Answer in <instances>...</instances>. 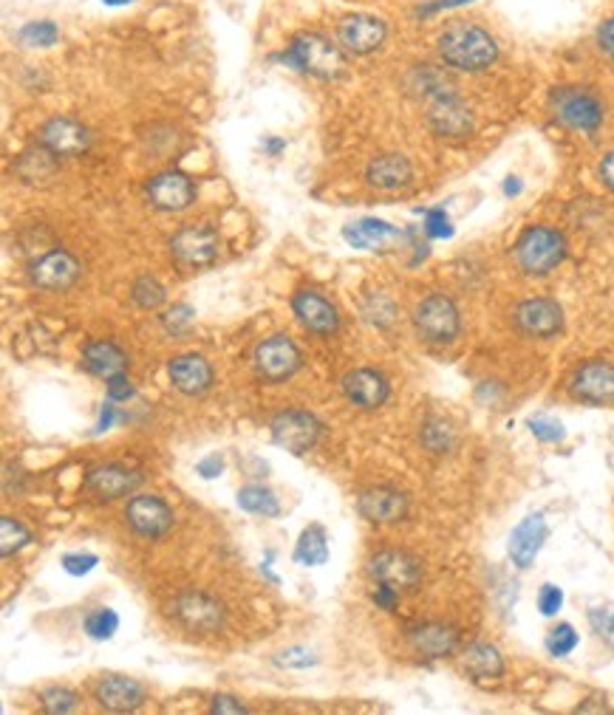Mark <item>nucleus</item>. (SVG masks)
<instances>
[{"label": "nucleus", "instance_id": "53", "mask_svg": "<svg viewBox=\"0 0 614 715\" xmlns=\"http://www.w3.org/2000/svg\"><path fill=\"white\" fill-rule=\"evenodd\" d=\"M213 713H246V707L244 704H241L239 699H232V695H216V699H213Z\"/></svg>", "mask_w": 614, "mask_h": 715}, {"label": "nucleus", "instance_id": "54", "mask_svg": "<svg viewBox=\"0 0 614 715\" xmlns=\"http://www.w3.org/2000/svg\"><path fill=\"white\" fill-rule=\"evenodd\" d=\"M600 181H603L609 190H614V151L606 153L603 162H600Z\"/></svg>", "mask_w": 614, "mask_h": 715}, {"label": "nucleus", "instance_id": "39", "mask_svg": "<svg viewBox=\"0 0 614 715\" xmlns=\"http://www.w3.org/2000/svg\"><path fill=\"white\" fill-rule=\"evenodd\" d=\"M578 634H575V628H572L570 623L555 625V628L550 630V637H547V651H550L552 656H570V653L578 648Z\"/></svg>", "mask_w": 614, "mask_h": 715}, {"label": "nucleus", "instance_id": "6", "mask_svg": "<svg viewBox=\"0 0 614 715\" xmlns=\"http://www.w3.org/2000/svg\"><path fill=\"white\" fill-rule=\"evenodd\" d=\"M552 114L566 128L594 133L603 125V102L586 88H558L552 93Z\"/></svg>", "mask_w": 614, "mask_h": 715}, {"label": "nucleus", "instance_id": "17", "mask_svg": "<svg viewBox=\"0 0 614 715\" xmlns=\"http://www.w3.org/2000/svg\"><path fill=\"white\" fill-rule=\"evenodd\" d=\"M148 195H151L153 207L165 209V213H181L188 209L195 199V187L193 181L184 176V173L167 170L153 176L151 184H148Z\"/></svg>", "mask_w": 614, "mask_h": 715}, {"label": "nucleus", "instance_id": "47", "mask_svg": "<svg viewBox=\"0 0 614 715\" xmlns=\"http://www.w3.org/2000/svg\"><path fill=\"white\" fill-rule=\"evenodd\" d=\"M195 311L190 306H176L170 315H165V325L167 331H174V334H181V331L190 329V322H193Z\"/></svg>", "mask_w": 614, "mask_h": 715}, {"label": "nucleus", "instance_id": "21", "mask_svg": "<svg viewBox=\"0 0 614 715\" xmlns=\"http://www.w3.org/2000/svg\"><path fill=\"white\" fill-rule=\"evenodd\" d=\"M139 484H142V475L133 470H128V467H119V464L97 467V470L88 472V478H86V487L91 489L97 498H102V501H114V498L130 495L133 489L139 487Z\"/></svg>", "mask_w": 614, "mask_h": 715}, {"label": "nucleus", "instance_id": "8", "mask_svg": "<svg viewBox=\"0 0 614 715\" xmlns=\"http://www.w3.org/2000/svg\"><path fill=\"white\" fill-rule=\"evenodd\" d=\"M320 422L306 410H283L272 419V438L292 456L309 452L320 438Z\"/></svg>", "mask_w": 614, "mask_h": 715}, {"label": "nucleus", "instance_id": "35", "mask_svg": "<svg viewBox=\"0 0 614 715\" xmlns=\"http://www.w3.org/2000/svg\"><path fill=\"white\" fill-rule=\"evenodd\" d=\"M54 153L46 151V148H40V151H31V153H23L21 156V165L17 167H35L31 173H26L23 176V181H29V184H37V181H49L51 176H54Z\"/></svg>", "mask_w": 614, "mask_h": 715}, {"label": "nucleus", "instance_id": "36", "mask_svg": "<svg viewBox=\"0 0 614 715\" xmlns=\"http://www.w3.org/2000/svg\"><path fill=\"white\" fill-rule=\"evenodd\" d=\"M119 630V614L111 609H97L86 616V634L91 639H111Z\"/></svg>", "mask_w": 614, "mask_h": 715}, {"label": "nucleus", "instance_id": "19", "mask_svg": "<svg viewBox=\"0 0 614 715\" xmlns=\"http://www.w3.org/2000/svg\"><path fill=\"white\" fill-rule=\"evenodd\" d=\"M357 507H360V515L371 523H397L408 515V498L391 487L366 489Z\"/></svg>", "mask_w": 614, "mask_h": 715}, {"label": "nucleus", "instance_id": "22", "mask_svg": "<svg viewBox=\"0 0 614 715\" xmlns=\"http://www.w3.org/2000/svg\"><path fill=\"white\" fill-rule=\"evenodd\" d=\"M167 376L174 382V387L179 394L188 396H202L207 387L213 385V368L210 362L199 354H184V357H176L170 366H167Z\"/></svg>", "mask_w": 614, "mask_h": 715}, {"label": "nucleus", "instance_id": "16", "mask_svg": "<svg viewBox=\"0 0 614 715\" xmlns=\"http://www.w3.org/2000/svg\"><path fill=\"white\" fill-rule=\"evenodd\" d=\"M337 35L343 49L362 58V54H371V51H376L385 43L388 26H385V21H380V17L374 15H351L340 21Z\"/></svg>", "mask_w": 614, "mask_h": 715}, {"label": "nucleus", "instance_id": "49", "mask_svg": "<svg viewBox=\"0 0 614 715\" xmlns=\"http://www.w3.org/2000/svg\"><path fill=\"white\" fill-rule=\"evenodd\" d=\"M468 3H476V0H431V3H425V7L417 9V15L431 17V15H439V12H448V9L468 7Z\"/></svg>", "mask_w": 614, "mask_h": 715}, {"label": "nucleus", "instance_id": "9", "mask_svg": "<svg viewBox=\"0 0 614 715\" xmlns=\"http://www.w3.org/2000/svg\"><path fill=\"white\" fill-rule=\"evenodd\" d=\"M369 574L374 583H383V586L397 588V591H411V588L420 586L422 565L408 551L388 549L371 558Z\"/></svg>", "mask_w": 614, "mask_h": 715}, {"label": "nucleus", "instance_id": "41", "mask_svg": "<svg viewBox=\"0 0 614 715\" xmlns=\"http://www.w3.org/2000/svg\"><path fill=\"white\" fill-rule=\"evenodd\" d=\"M529 430H533L535 438L541 442H564L566 427L550 416H538V419H529Z\"/></svg>", "mask_w": 614, "mask_h": 715}, {"label": "nucleus", "instance_id": "10", "mask_svg": "<svg viewBox=\"0 0 614 715\" xmlns=\"http://www.w3.org/2000/svg\"><path fill=\"white\" fill-rule=\"evenodd\" d=\"M300 362H304V359H300L297 345L283 334L269 336V340H264V343L255 348V368H258L260 376L269 382L290 380L292 373L300 368Z\"/></svg>", "mask_w": 614, "mask_h": 715}, {"label": "nucleus", "instance_id": "27", "mask_svg": "<svg viewBox=\"0 0 614 715\" xmlns=\"http://www.w3.org/2000/svg\"><path fill=\"white\" fill-rule=\"evenodd\" d=\"M343 238L355 250H383L391 241L402 238V232L397 227H391L388 221H380V218H360V221L348 224L343 229Z\"/></svg>", "mask_w": 614, "mask_h": 715}, {"label": "nucleus", "instance_id": "11", "mask_svg": "<svg viewBox=\"0 0 614 715\" xmlns=\"http://www.w3.org/2000/svg\"><path fill=\"white\" fill-rule=\"evenodd\" d=\"M572 396L586 405H612L614 401V366L603 359H592L572 376Z\"/></svg>", "mask_w": 614, "mask_h": 715}, {"label": "nucleus", "instance_id": "5", "mask_svg": "<svg viewBox=\"0 0 614 715\" xmlns=\"http://www.w3.org/2000/svg\"><path fill=\"white\" fill-rule=\"evenodd\" d=\"M427 125L442 139H464L473 133L476 119H473V111L462 102V97L456 93V88L450 86L427 97Z\"/></svg>", "mask_w": 614, "mask_h": 715}, {"label": "nucleus", "instance_id": "52", "mask_svg": "<svg viewBox=\"0 0 614 715\" xmlns=\"http://www.w3.org/2000/svg\"><path fill=\"white\" fill-rule=\"evenodd\" d=\"M598 46H600V51H603V54L614 58V17H609L606 23H600Z\"/></svg>", "mask_w": 614, "mask_h": 715}, {"label": "nucleus", "instance_id": "50", "mask_svg": "<svg viewBox=\"0 0 614 715\" xmlns=\"http://www.w3.org/2000/svg\"><path fill=\"white\" fill-rule=\"evenodd\" d=\"M374 602H376V609H383V611H394V609H397V602H399V591H397V588L383 586V583H376Z\"/></svg>", "mask_w": 614, "mask_h": 715}, {"label": "nucleus", "instance_id": "24", "mask_svg": "<svg viewBox=\"0 0 614 715\" xmlns=\"http://www.w3.org/2000/svg\"><path fill=\"white\" fill-rule=\"evenodd\" d=\"M80 278V264L74 260V255L63 250H54L49 255L37 260L31 266V280H35V286L40 289H68L74 280Z\"/></svg>", "mask_w": 614, "mask_h": 715}, {"label": "nucleus", "instance_id": "15", "mask_svg": "<svg viewBox=\"0 0 614 715\" xmlns=\"http://www.w3.org/2000/svg\"><path fill=\"white\" fill-rule=\"evenodd\" d=\"M125 518L133 526V532L142 537H162L174 526V509L167 507L156 495H137L130 498Z\"/></svg>", "mask_w": 614, "mask_h": 715}, {"label": "nucleus", "instance_id": "57", "mask_svg": "<svg viewBox=\"0 0 614 715\" xmlns=\"http://www.w3.org/2000/svg\"><path fill=\"white\" fill-rule=\"evenodd\" d=\"M519 193H521V179L510 176V179L504 181V195H507V199H515Z\"/></svg>", "mask_w": 614, "mask_h": 715}, {"label": "nucleus", "instance_id": "28", "mask_svg": "<svg viewBox=\"0 0 614 715\" xmlns=\"http://www.w3.org/2000/svg\"><path fill=\"white\" fill-rule=\"evenodd\" d=\"M366 179L376 190H402V187L411 184L413 167L405 156L388 153V156H376L371 162L369 170H366Z\"/></svg>", "mask_w": 614, "mask_h": 715}, {"label": "nucleus", "instance_id": "51", "mask_svg": "<svg viewBox=\"0 0 614 715\" xmlns=\"http://www.w3.org/2000/svg\"><path fill=\"white\" fill-rule=\"evenodd\" d=\"M195 472H199V475H202V478H207V481L218 478V475L225 472V458H221V456L202 458V461L195 464Z\"/></svg>", "mask_w": 614, "mask_h": 715}, {"label": "nucleus", "instance_id": "37", "mask_svg": "<svg viewBox=\"0 0 614 715\" xmlns=\"http://www.w3.org/2000/svg\"><path fill=\"white\" fill-rule=\"evenodd\" d=\"M422 444L431 452H448L450 444H453V427L445 419H431L422 427Z\"/></svg>", "mask_w": 614, "mask_h": 715}, {"label": "nucleus", "instance_id": "55", "mask_svg": "<svg viewBox=\"0 0 614 715\" xmlns=\"http://www.w3.org/2000/svg\"><path fill=\"white\" fill-rule=\"evenodd\" d=\"M114 422H116V408H114V401H108V405H105V408H102V413H100V424H97V433H105V430H111V427H114Z\"/></svg>", "mask_w": 614, "mask_h": 715}, {"label": "nucleus", "instance_id": "23", "mask_svg": "<svg viewBox=\"0 0 614 715\" xmlns=\"http://www.w3.org/2000/svg\"><path fill=\"white\" fill-rule=\"evenodd\" d=\"M343 391H346L348 401H355L357 408H366V410L383 408L391 394V387L388 382H385L383 373L371 371V368H360V371L346 373Z\"/></svg>", "mask_w": 614, "mask_h": 715}, {"label": "nucleus", "instance_id": "32", "mask_svg": "<svg viewBox=\"0 0 614 715\" xmlns=\"http://www.w3.org/2000/svg\"><path fill=\"white\" fill-rule=\"evenodd\" d=\"M239 507L244 509V512H253V515H264V518H276L278 512H281L272 489L260 487V484H250V487L241 489Z\"/></svg>", "mask_w": 614, "mask_h": 715}, {"label": "nucleus", "instance_id": "3", "mask_svg": "<svg viewBox=\"0 0 614 715\" xmlns=\"http://www.w3.org/2000/svg\"><path fill=\"white\" fill-rule=\"evenodd\" d=\"M513 258L519 269L529 278H543L552 269L564 264L566 258V238L552 227H527L519 235L513 246Z\"/></svg>", "mask_w": 614, "mask_h": 715}, {"label": "nucleus", "instance_id": "12", "mask_svg": "<svg viewBox=\"0 0 614 715\" xmlns=\"http://www.w3.org/2000/svg\"><path fill=\"white\" fill-rule=\"evenodd\" d=\"M40 144L57 158L82 156V153L91 148V130L77 123V119L57 116V119H51V123L43 125V130H40Z\"/></svg>", "mask_w": 614, "mask_h": 715}, {"label": "nucleus", "instance_id": "31", "mask_svg": "<svg viewBox=\"0 0 614 715\" xmlns=\"http://www.w3.org/2000/svg\"><path fill=\"white\" fill-rule=\"evenodd\" d=\"M295 560L300 565H323L329 560V537H325L323 526L304 529V535L297 540Z\"/></svg>", "mask_w": 614, "mask_h": 715}, {"label": "nucleus", "instance_id": "20", "mask_svg": "<svg viewBox=\"0 0 614 715\" xmlns=\"http://www.w3.org/2000/svg\"><path fill=\"white\" fill-rule=\"evenodd\" d=\"M408 642L420 656L445 659L459 648V630L445 623H422L408 630Z\"/></svg>", "mask_w": 614, "mask_h": 715}, {"label": "nucleus", "instance_id": "44", "mask_svg": "<svg viewBox=\"0 0 614 715\" xmlns=\"http://www.w3.org/2000/svg\"><path fill=\"white\" fill-rule=\"evenodd\" d=\"M278 667H292V671H306V667L318 665V656L309 648H290L276 659Z\"/></svg>", "mask_w": 614, "mask_h": 715}, {"label": "nucleus", "instance_id": "1", "mask_svg": "<svg viewBox=\"0 0 614 715\" xmlns=\"http://www.w3.org/2000/svg\"><path fill=\"white\" fill-rule=\"evenodd\" d=\"M439 58L456 72L478 74L499 60V43L476 23L459 21L439 35Z\"/></svg>", "mask_w": 614, "mask_h": 715}, {"label": "nucleus", "instance_id": "4", "mask_svg": "<svg viewBox=\"0 0 614 715\" xmlns=\"http://www.w3.org/2000/svg\"><path fill=\"white\" fill-rule=\"evenodd\" d=\"M413 329L431 345L453 343L462 329L459 308L448 294H427L425 301L413 308Z\"/></svg>", "mask_w": 614, "mask_h": 715}, {"label": "nucleus", "instance_id": "38", "mask_svg": "<svg viewBox=\"0 0 614 715\" xmlns=\"http://www.w3.org/2000/svg\"><path fill=\"white\" fill-rule=\"evenodd\" d=\"M133 303H137V306H142V308H159L162 303H165V286H162L159 280L156 278H139L137 283H133Z\"/></svg>", "mask_w": 614, "mask_h": 715}, {"label": "nucleus", "instance_id": "18", "mask_svg": "<svg viewBox=\"0 0 614 715\" xmlns=\"http://www.w3.org/2000/svg\"><path fill=\"white\" fill-rule=\"evenodd\" d=\"M292 308H295V317L300 320L304 329L315 331V334H332V331H337L340 325L337 308L325 301L323 294L304 289V292L295 294Z\"/></svg>", "mask_w": 614, "mask_h": 715}, {"label": "nucleus", "instance_id": "48", "mask_svg": "<svg viewBox=\"0 0 614 715\" xmlns=\"http://www.w3.org/2000/svg\"><path fill=\"white\" fill-rule=\"evenodd\" d=\"M108 396H111V401H125L133 396V385H130V380L125 376V373H114V376H111Z\"/></svg>", "mask_w": 614, "mask_h": 715}, {"label": "nucleus", "instance_id": "46", "mask_svg": "<svg viewBox=\"0 0 614 715\" xmlns=\"http://www.w3.org/2000/svg\"><path fill=\"white\" fill-rule=\"evenodd\" d=\"M97 554H65L63 558V569L72 577H82V574H91L97 569Z\"/></svg>", "mask_w": 614, "mask_h": 715}, {"label": "nucleus", "instance_id": "58", "mask_svg": "<svg viewBox=\"0 0 614 715\" xmlns=\"http://www.w3.org/2000/svg\"><path fill=\"white\" fill-rule=\"evenodd\" d=\"M105 7H128V3H133V0H102Z\"/></svg>", "mask_w": 614, "mask_h": 715}, {"label": "nucleus", "instance_id": "40", "mask_svg": "<svg viewBox=\"0 0 614 715\" xmlns=\"http://www.w3.org/2000/svg\"><path fill=\"white\" fill-rule=\"evenodd\" d=\"M77 701H80L77 693L68 690V687H49V690H43V707L51 715L72 713V710H77Z\"/></svg>", "mask_w": 614, "mask_h": 715}, {"label": "nucleus", "instance_id": "56", "mask_svg": "<svg viewBox=\"0 0 614 715\" xmlns=\"http://www.w3.org/2000/svg\"><path fill=\"white\" fill-rule=\"evenodd\" d=\"M264 151H267L269 156H278L281 151H286V142H283V139H267V142H264Z\"/></svg>", "mask_w": 614, "mask_h": 715}, {"label": "nucleus", "instance_id": "45", "mask_svg": "<svg viewBox=\"0 0 614 715\" xmlns=\"http://www.w3.org/2000/svg\"><path fill=\"white\" fill-rule=\"evenodd\" d=\"M561 609H564V591L552 586V583H547V586L538 591V611H541L543 616H555Z\"/></svg>", "mask_w": 614, "mask_h": 715}, {"label": "nucleus", "instance_id": "33", "mask_svg": "<svg viewBox=\"0 0 614 715\" xmlns=\"http://www.w3.org/2000/svg\"><path fill=\"white\" fill-rule=\"evenodd\" d=\"M17 40H21L26 49H49V46H54L60 40V31L51 21H35L26 23V26L17 31Z\"/></svg>", "mask_w": 614, "mask_h": 715}, {"label": "nucleus", "instance_id": "29", "mask_svg": "<svg viewBox=\"0 0 614 715\" xmlns=\"http://www.w3.org/2000/svg\"><path fill=\"white\" fill-rule=\"evenodd\" d=\"M462 667L470 679L476 681H493L504 676V659H501L499 648H493L487 642L470 644L462 653Z\"/></svg>", "mask_w": 614, "mask_h": 715}, {"label": "nucleus", "instance_id": "2", "mask_svg": "<svg viewBox=\"0 0 614 715\" xmlns=\"http://www.w3.org/2000/svg\"><path fill=\"white\" fill-rule=\"evenodd\" d=\"M286 68L300 74H311L320 79H337L340 74L346 72V54L334 46L329 37L318 35V31H306L297 35L281 58Z\"/></svg>", "mask_w": 614, "mask_h": 715}, {"label": "nucleus", "instance_id": "13", "mask_svg": "<svg viewBox=\"0 0 614 715\" xmlns=\"http://www.w3.org/2000/svg\"><path fill=\"white\" fill-rule=\"evenodd\" d=\"M176 620L188 630L193 634H216L221 625H225V609H221V602H216L207 593H184L176 600Z\"/></svg>", "mask_w": 614, "mask_h": 715}, {"label": "nucleus", "instance_id": "14", "mask_svg": "<svg viewBox=\"0 0 614 715\" xmlns=\"http://www.w3.org/2000/svg\"><path fill=\"white\" fill-rule=\"evenodd\" d=\"M515 325L529 336H555L564 329V308L550 297H533V301L519 303L515 308Z\"/></svg>", "mask_w": 614, "mask_h": 715}, {"label": "nucleus", "instance_id": "26", "mask_svg": "<svg viewBox=\"0 0 614 715\" xmlns=\"http://www.w3.org/2000/svg\"><path fill=\"white\" fill-rule=\"evenodd\" d=\"M547 540V521L543 515H529L519 523L510 535V560L519 569H529Z\"/></svg>", "mask_w": 614, "mask_h": 715}, {"label": "nucleus", "instance_id": "25", "mask_svg": "<svg viewBox=\"0 0 614 715\" xmlns=\"http://www.w3.org/2000/svg\"><path fill=\"white\" fill-rule=\"evenodd\" d=\"M94 695L100 707L111 710V713H130L145 701V687L128 676H108L97 685Z\"/></svg>", "mask_w": 614, "mask_h": 715}, {"label": "nucleus", "instance_id": "30", "mask_svg": "<svg viewBox=\"0 0 614 715\" xmlns=\"http://www.w3.org/2000/svg\"><path fill=\"white\" fill-rule=\"evenodd\" d=\"M82 366H86L88 373L111 380L114 373L125 371V366H128V357H125L123 348H119L116 343H111V340H100V343L86 345V350H82Z\"/></svg>", "mask_w": 614, "mask_h": 715}, {"label": "nucleus", "instance_id": "7", "mask_svg": "<svg viewBox=\"0 0 614 715\" xmlns=\"http://www.w3.org/2000/svg\"><path fill=\"white\" fill-rule=\"evenodd\" d=\"M170 252L181 266H190V269L210 266L221 252V238L216 229L204 227V224H190L176 232L170 241Z\"/></svg>", "mask_w": 614, "mask_h": 715}, {"label": "nucleus", "instance_id": "43", "mask_svg": "<svg viewBox=\"0 0 614 715\" xmlns=\"http://www.w3.org/2000/svg\"><path fill=\"white\" fill-rule=\"evenodd\" d=\"M425 235L427 238H450L453 235V221L442 207L425 209Z\"/></svg>", "mask_w": 614, "mask_h": 715}, {"label": "nucleus", "instance_id": "34", "mask_svg": "<svg viewBox=\"0 0 614 715\" xmlns=\"http://www.w3.org/2000/svg\"><path fill=\"white\" fill-rule=\"evenodd\" d=\"M31 544V532L15 518H0V551L3 558H12L15 551Z\"/></svg>", "mask_w": 614, "mask_h": 715}, {"label": "nucleus", "instance_id": "42", "mask_svg": "<svg viewBox=\"0 0 614 715\" xmlns=\"http://www.w3.org/2000/svg\"><path fill=\"white\" fill-rule=\"evenodd\" d=\"M589 623H592L594 634L614 648V605H603V609L589 611Z\"/></svg>", "mask_w": 614, "mask_h": 715}]
</instances>
